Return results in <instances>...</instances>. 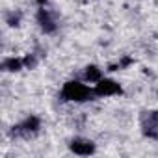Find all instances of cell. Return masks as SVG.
<instances>
[{
  "label": "cell",
  "instance_id": "obj_3",
  "mask_svg": "<svg viewBox=\"0 0 158 158\" xmlns=\"http://www.w3.org/2000/svg\"><path fill=\"white\" fill-rule=\"evenodd\" d=\"M69 149H71V152H74L78 156H89L95 152V143L86 138H74L69 141Z\"/></svg>",
  "mask_w": 158,
  "mask_h": 158
},
{
  "label": "cell",
  "instance_id": "obj_1",
  "mask_svg": "<svg viewBox=\"0 0 158 158\" xmlns=\"http://www.w3.org/2000/svg\"><path fill=\"white\" fill-rule=\"evenodd\" d=\"M95 97L93 88L78 82V80H69L61 88V99L67 102H88Z\"/></svg>",
  "mask_w": 158,
  "mask_h": 158
},
{
  "label": "cell",
  "instance_id": "obj_9",
  "mask_svg": "<svg viewBox=\"0 0 158 158\" xmlns=\"http://www.w3.org/2000/svg\"><path fill=\"white\" fill-rule=\"evenodd\" d=\"M37 65V60H35V56L34 54H28L26 58H24V67H28V69H34Z\"/></svg>",
  "mask_w": 158,
  "mask_h": 158
},
{
  "label": "cell",
  "instance_id": "obj_11",
  "mask_svg": "<svg viewBox=\"0 0 158 158\" xmlns=\"http://www.w3.org/2000/svg\"><path fill=\"white\" fill-rule=\"evenodd\" d=\"M35 2H37L39 6H45V4H47V0H35Z\"/></svg>",
  "mask_w": 158,
  "mask_h": 158
},
{
  "label": "cell",
  "instance_id": "obj_6",
  "mask_svg": "<svg viewBox=\"0 0 158 158\" xmlns=\"http://www.w3.org/2000/svg\"><path fill=\"white\" fill-rule=\"evenodd\" d=\"M37 24H39V28L45 32V34H54L56 32V21H54V17H52V13L50 11H47V10H39L37 11Z\"/></svg>",
  "mask_w": 158,
  "mask_h": 158
},
{
  "label": "cell",
  "instance_id": "obj_10",
  "mask_svg": "<svg viewBox=\"0 0 158 158\" xmlns=\"http://www.w3.org/2000/svg\"><path fill=\"white\" fill-rule=\"evenodd\" d=\"M19 13H11L10 17H8V24H11V26H19Z\"/></svg>",
  "mask_w": 158,
  "mask_h": 158
},
{
  "label": "cell",
  "instance_id": "obj_4",
  "mask_svg": "<svg viewBox=\"0 0 158 158\" xmlns=\"http://www.w3.org/2000/svg\"><path fill=\"white\" fill-rule=\"evenodd\" d=\"M143 134L149 138H158V112H143L141 115Z\"/></svg>",
  "mask_w": 158,
  "mask_h": 158
},
{
  "label": "cell",
  "instance_id": "obj_7",
  "mask_svg": "<svg viewBox=\"0 0 158 158\" xmlns=\"http://www.w3.org/2000/svg\"><path fill=\"white\" fill-rule=\"evenodd\" d=\"M102 78V69H99L97 65H88L84 71V80L89 84H97Z\"/></svg>",
  "mask_w": 158,
  "mask_h": 158
},
{
  "label": "cell",
  "instance_id": "obj_8",
  "mask_svg": "<svg viewBox=\"0 0 158 158\" xmlns=\"http://www.w3.org/2000/svg\"><path fill=\"white\" fill-rule=\"evenodd\" d=\"M24 67V60H21V58H6L4 61H2V69L4 71H10V73H17V71H21Z\"/></svg>",
  "mask_w": 158,
  "mask_h": 158
},
{
  "label": "cell",
  "instance_id": "obj_2",
  "mask_svg": "<svg viewBox=\"0 0 158 158\" xmlns=\"http://www.w3.org/2000/svg\"><path fill=\"white\" fill-rule=\"evenodd\" d=\"M93 91L95 97H114V95H121L123 88L119 82L112 80V78H101L97 84H93Z\"/></svg>",
  "mask_w": 158,
  "mask_h": 158
},
{
  "label": "cell",
  "instance_id": "obj_5",
  "mask_svg": "<svg viewBox=\"0 0 158 158\" xmlns=\"http://www.w3.org/2000/svg\"><path fill=\"white\" fill-rule=\"evenodd\" d=\"M39 127H41V121H39V117H35V115H30V117H26L21 125H17V127H13L15 130H13V134H19V136H24V138H28V136H34L37 130H39Z\"/></svg>",
  "mask_w": 158,
  "mask_h": 158
}]
</instances>
